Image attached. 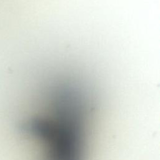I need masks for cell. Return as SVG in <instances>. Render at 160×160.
<instances>
[{"label":"cell","instance_id":"1","mask_svg":"<svg viewBox=\"0 0 160 160\" xmlns=\"http://www.w3.org/2000/svg\"><path fill=\"white\" fill-rule=\"evenodd\" d=\"M89 108L82 95L59 92L48 109L25 126L44 147L43 160H84Z\"/></svg>","mask_w":160,"mask_h":160}]
</instances>
